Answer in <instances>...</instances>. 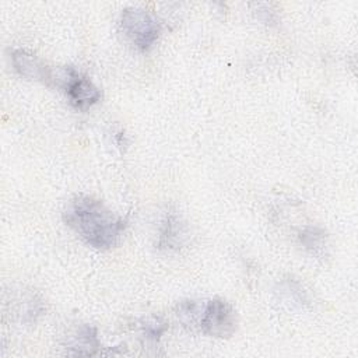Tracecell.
Wrapping results in <instances>:
<instances>
[{
	"instance_id": "1",
	"label": "cell",
	"mask_w": 358,
	"mask_h": 358,
	"mask_svg": "<svg viewBox=\"0 0 358 358\" xmlns=\"http://www.w3.org/2000/svg\"><path fill=\"white\" fill-rule=\"evenodd\" d=\"M63 220L87 245L101 250L116 246L126 227L122 217L90 196L71 199L63 211Z\"/></svg>"
},
{
	"instance_id": "2",
	"label": "cell",
	"mask_w": 358,
	"mask_h": 358,
	"mask_svg": "<svg viewBox=\"0 0 358 358\" xmlns=\"http://www.w3.org/2000/svg\"><path fill=\"white\" fill-rule=\"evenodd\" d=\"M176 316L185 327L221 338L232 336L238 324L234 306L221 298L182 301L178 303Z\"/></svg>"
},
{
	"instance_id": "3",
	"label": "cell",
	"mask_w": 358,
	"mask_h": 358,
	"mask_svg": "<svg viewBox=\"0 0 358 358\" xmlns=\"http://www.w3.org/2000/svg\"><path fill=\"white\" fill-rule=\"evenodd\" d=\"M120 27L124 35L140 50H148L158 39L161 27L144 8L127 7L120 15Z\"/></svg>"
},
{
	"instance_id": "4",
	"label": "cell",
	"mask_w": 358,
	"mask_h": 358,
	"mask_svg": "<svg viewBox=\"0 0 358 358\" xmlns=\"http://www.w3.org/2000/svg\"><path fill=\"white\" fill-rule=\"evenodd\" d=\"M56 80L63 85L70 103L80 110H87L101 99V91L95 84L73 67H64Z\"/></svg>"
},
{
	"instance_id": "5",
	"label": "cell",
	"mask_w": 358,
	"mask_h": 358,
	"mask_svg": "<svg viewBox=\"0 0 358 358\" xmlns=\"http://www.w3.org/2000/svg\"><path fill=\"white\" fill-rule=\"evenodd\" d=\"M11 62L15 71L29 80L42 81L50 84L55 76L49 67H46L35 55L24 49H15L11 52Z\"/></svg>"
},
{
	"instance_id": "6",
	"label": "cell",
	"mask_w": 358,
	"mask_h": 358,
	"mask_svg": "<svg viewBox=\"0 0 358 358\" xmlns=\"http://www.w3.org/2000/svg\"><path fill=\"white\" fill-rule=\"evenodd\" d=\"M187 238V227L176 211L169 210L161 225L158 248L165 250L179 249Z\"/></svg>"
},
{
	"instance_id": "7",
	"label": "cell",
	"mask_w": 358,
	"mask_h": 358,
	"mask_svg": "<svg viewBox=\"0 0 358 358\" xmlns=\"http://www.w3.org/2000/svg\"><path fill=\"white\" fill-rule=\"evenodd\" d=\"M71 348L69 354L71 355H92L96 348H99V341L96 336V329L88 324H84L78 333L71 338L67 345Z\"/></svg>"
},
{
	"instance_id": "8",
	"label": "cell",
	"mask_w": 358,
	"mask_h": 358,
	"mask_svg": "<svg viewBox=\"0 0 358 358\" xmlns=\"http://www.w3.org/2000/svg\"><path fill=\"white\" fill-rule=\"evenodd\" d=\"M299 242L302 243V246L309 250L312 255L315 256H322L326 252V246H327V238L323 229L317 228V227H303L299 232Z\"/></svg>"
},
{
	"instance_id": "9",
	"label": "cell",
	"mask_w": 358,
	"mask_h": 358,
	"mask_svg": "<svg viewBox=\"0 0 358 358\" xmlns=\"http://www.w3.org/2000/svg\"><path fill=\"white\" fill-rule=\"evenodd\" d=\"M165 330H166V323L159 317H152L150 320H145V323L143 324V331L145 337L150 340H158Z\"/></svg>"
}]
</instances>
